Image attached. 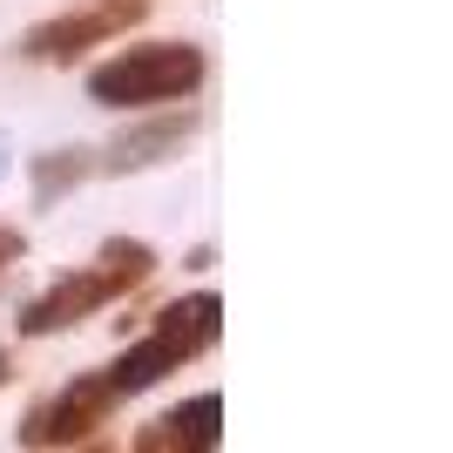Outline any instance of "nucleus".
Here are the masks:
<instances>
[{
    "label": "nucleus",
    "instance_id": "nucleus-1",
    "mask_svg": "<svg viewBox=\"0 0 453 453\" xmlns=\"http://www.w3.org/2000/svg\"><path fill=\"white\" fill-rule=\"evenodd\" d=\"M210 61L196 41H142L129 55L102 61L88 75V95L102 109H156V102H189L203 88Z\"/></svg>",
    "mask_w": 453,
    "mask_h": 453
},
{
    "label": "nucleus",
    "instance_id": "nucleus-2",
    "mask_svg": "<svg viewBox=\"0 0 453 453\" xmlns=\"http://www.w3.org/2000/svg\"><path fill=\"white\" fill-rule=\"evenodd\" d=\"M115 413V386L102 372H81L68 379L55 399H41L20 413V447L27 453H68V447H88L102 434V419Z\"/></svg>",
    "mask_w": 453,
    "mask_h": 453
},
{
    "label": "nucleus",
    "instance_id": "nucleus-3",
    "mask_svg": "<svg viewBox=\"0 0 453 453\" xmlns=\"http://www.w3.org/2000/svg\"><path fill=\"white\" fill-rule=\"evenodd\" d=\"M135 20H142V0H102V7L55 14V20H41V27H27L20 55H35V61H81L88 48H102V41H115V35H129Z\"/></svg>",
    "mask_w": 453,
    "mask_h": 453
},
{
    "label": "nucleus",
    "instance_id": "nucleus-4",
    "mask_svg": "<svg viewBox=\"0 0 453 453\" xmlns=\"http://www.w3.org/2000/svg\"><path fill=\"white\" fill-rule=\"evenodd\" d=\"M122 298L102 271H68V278H55L41 298H27L20 304V319H14V332L20 339H41V332H68V325H81V319H95V311H109V304Z\"/></svg>",
    "mask_w": 453,
    "mask_h": 453
},
{
    "label": "nucleus",
    "instance_id": "nucleus-5",
    "mask_svg": "<svg viewBox=\"0 0 453 453\" xmlns=\"http://www.w3.org/2000/svg\"><path fill=\"white\" fill-rule=\"evenodd\" d=\"M196 129H203V115L196 109H170V115H150V122H135V129H122L109 142V150L95 156V170L109 176H135V170H156V163H170V156H183L189 142H196Z\"/></svg>",
    "mask_w": 453,
    "mask_h": 453
},
{
    "label": "nucleus",
    "instance_id": "nucleus-6",
    "mask_svg": "<svg viewBox=\"0 0 453 453\" xmlns=\"http://www.w3.org/2000/svg\"><path fill=\"white\" fill-rule=\"evenodd\" d=\"M217 325H224V298H217V291H183V298H170L156 311L150 332H163L183 359H196V352L217 345Z\"/></svg>",
    "mask_w": 453,
    "mask_h": 453
},
{
    "label": "nucleus",
    "instance_id": "nucleus-7",
    "mask_svg": "<svg viewBox=\"0 0 453 453\" xmlns=\"http://www.w3.org/2000/svg\"><path fill=\"white\" fill-rule=\"evenodd\" d=\"M176 365H189V359L176 352L170 339H163V332H142L135 345H122V352H115V365H109L102 379L115 386V399H129V393H150V386H163Z\"/></svg>",
    "mask_w": 453,
    "mask_h": 453
},
{
    "label": "nucleus",
    "instance_id": "nucleus-8",
    "mask_svg": "<svg viewBox=\"0 0 453 453\" xmlns=\"http://www.w3.org/2000/svg\"><path fill=\"white\" fill-rule=\"evenodd\" d=\"M156 434H163V447H170V453H217V440H224V399H217V393L183 399Z\"/></svg>",
    "mask_w": 453,
    "mask_h": 453
},
{
    "label": "nucleus",
    "instance_id": "nucleus-9",
    "mask_svg": "<svg viewBox=\"0 0 453 453\" xmlns=\"http://www.w3.org/2000/svg\"><path fill=\"white\" fill-rule=\"evenodd\" d=\"M88 176H95V150H81V142L35 156V203H41V210L61 203V196H68L75 183H88Z\"/></svg>",
    "mask_w": 453,
    "mask_h": 453
},
{
    "label": "nucleus",
    "instance_id": "nucleus-10",
    "mask_svg": "<svg viewBox=\"0 0 453 453\" xmlns=\"http://www.w3.org/2000/svg\"><path fill=\"white\" fill-rule=\"evenodd\" d=\"M95 271H102L122 298H129V291H142V284L156 278V250L135 244V237H109V244H102V257H95Z\"/></svg>",
    "mask_w": 453,
    "mask_h": 453
},
{
    "label": "nucleus",
    "instance_id": "nucleus-11",
    "mask_svg": "<svg viewBox=\"0 0 453 453\" xmlns=\"http://www.w3.org/2000/svg\"><path fill=\"white\" fill-rule=\"evenodd\" d=\"M20 250H27V237H20L14 224H0V271H7V265H20Z\"/></svg>",
    "mask_w": 453,
    "mask_h": 453
},
{
    "label": "nucleus",
    "instance_id": "nucleus-12",
    "mask_svg": "<svg viewBox=\"0 0 453 453\" xmlns=\"http://www.w3.org/2000/svg\"><path fill=\"white\" fill-rule=\"evenodd\" d=\"M7 163H14V142H7V129H0V176H7Z\"/></svg>",
    "mask_w": 453,
    "mask_h": 453
},
{
    "label": "nucleus",
    "instance_id": "nucleus-13",
    "mask_svg": "<svg viewBox=\"0 0 453 453\" xmlns=\"http://www.w3.org/2000/svg\"><path fill=\"white\" fill-rule=\"evenodd\" d=\"M7 379H14V359H7V352H0V386H7Z\"/></svg>",
    "mask_w": 453,
    "mask_h": 453
},
{
    "label": "nucleus",
    "instance_id": "nucleus-14",
    "mask_svg": "<svg viewBox=\"0 0 453 453\" xmlns=\"http://www.w3.org/2000/svg\"><path fill=\"white\" fill-rule=\"evenodd\" d=\"M68 453H95V447H68Z\"/></svg>",
    "mask_w": 453,
    "mask_h": 453
}]
</instances>
